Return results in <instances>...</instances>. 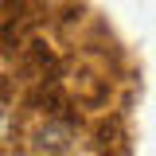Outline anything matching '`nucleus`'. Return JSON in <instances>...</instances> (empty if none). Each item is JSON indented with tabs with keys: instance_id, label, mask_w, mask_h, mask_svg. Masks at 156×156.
<instances>
[]
</instances>
